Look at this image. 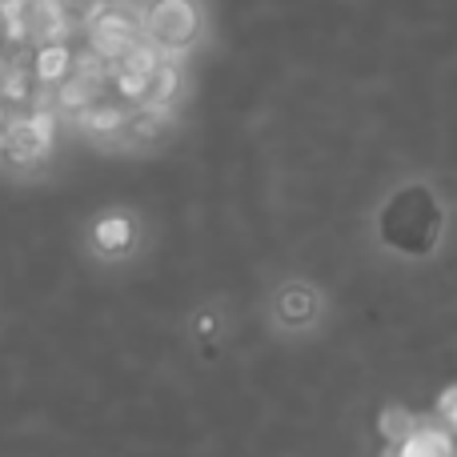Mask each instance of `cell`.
<instances>
[{
  "label": "cell",
  "mask_w": 457,
  "mask_h": 457,
  "mask_svg": "<svg viewBox=\"0 0 457 457\" xmlns=\"http://www.w3.org/2000/svg\"><path fill=\"white\" fill-rule=\"evenodd\" d=\"M145 40L169 53H181L193 45L201 29V16L193 8V0H157L153 8H145Z\"/></svg>",
  "instance_id": "6da1fadb"
},
{
  "label": "cell",
  "mask_w": 457,
  "mask_h": 457,
  "mask_svg": "<svg viewBox=\"0 0 457 457\" xmlns=\"http://www.w3.org/2000/svg\"><path fill=\"white\" fill-rule=\"evenodd\" d=\"M141 21L129 12H120V8H109L104 4L101 12L88 21V45H93L96 56H104L109 64H117L120 56L129 53L133 45H141Z\"/></svg>",
  "instance_id": "7a4b0ae2"
},
{
  "label": "cell",
  "mask_w": 457,
  "mask_h": 457,
  "mask_svg": "<svg viewBox=\"0 0 457 457\" xmlns=\"http://www.w3.org/2000/svg\"><path fill=\"white\" fill-rule=\"evenodd\" d=\"M53 145V112H29V117L8 125V149L4 157L12 165H32L37 157H45V149Z\"/></svg>",
  "instance_id": "3957f363"
},
{
  "label": "cell",
  "mask_w": 457,
  "mask_h": 457,
  "mask_svg": "<svg viewBox=\"0 0 457 457\" xmlns=\"http://www.w3.org/2000/svg\"><path fill=\"white\" fill-rule=\"evenodd\" d=\"M397 457H457V434L442 421H421L402 445Z\"/></svg>",
  "instance_id": "277c9868"
},
{
  "label": "cell",
  "mask_w": 457,
  "mask_h": 457,
  "mask_svg": "<svg viewBox=\"0 0 457 457\" xmlns=\"http://www.w3.org/2000/svg\"><path fill=\"white\" fill-rule=\"evenodd\" d=\"M72 69H77V56H72V48L64 45V40H48V45L37 48V64H32V72H37L40 85H61Z\"/></svg>",
  "instance_id": "5b68a950"
},
{
  "label": "cell",
  "mask_w": 457,
  "mask_h": 457,
  "mask_svg": "<svg viewBox=\"0 0 457 457\" xmlns=\"http://www.w3.org/2000/svg\"><path fill=\"white\" fill-rule=\"evenodd\" d=\"M418 426H421L418 413H413L410 405H397V402L386 405V410H381V418H378V434H381V442H386V445H402Z\"/></svg>",
  "instance_id": "8992f818"
},
{
  "label": "cell",
  "mask_w": 457,
  "mask_h": 457,
  "mask_svg": "<svg viewBox=\"0 0 457 457\" xmlns=\"http://www.w3.org/2000/svg\"><path fill=\"white\" fill-rule=\"evenodd\" d=\"M77 120L88 129V133H117L120 125H125V109H117V104H101L93 101L88 109L77 112Z\"/></svg>",
  "instance_id": "52a82bcc"
},
{
  "label": "cell",
  "mask_w": 457,
  "mask_h": 457,
  "mask_svg": "<svg viewBox=\"0 0 457 457\" xmlns=\"http://www.w3.org/2000/svg\"><path fill=\"white\" fill-rule=\"evenodd\" d=\"M177 85H181V72H177L173 61H161L149 77V93H145V104H169L177 96Z\"/></svg>",
  "instance_id": "ba28073f"
},
{
  "label": "cell",
  "mask_w": 457,
  "mask_h": 457,
  "mask_svg": "<svg viewBox=\"0 0 457 457\" xmlns=\"http://www.w3.org/2000/svg\"><path fill=\"white\" fill-rule=\"evenodd\" d=\"M129 237H133V228H129L125 217H109V221L96 225V245L104 253H120L129 245Z\"/></svg>",
  "instance_id": "9c48e42d"
},
{
  "label": "cell",
  "mask_w": 457,
  "mask_h": 457,
  "mask_svg": "<svg viewBox=\"0 0 457 457\" xmlns=\"http://www.w3.org/2000/svg\"><path fill=\"white\" fill-rule=\"evenodd\" d=\"M434 413H437V421H442V426H450L453 434H457V381L442 389V397H437Z\"/></svg>",
  "instance_id": "30bf717a"
},
{
  "label": "cell",
  "mask_w": 457,
  "mask_h": 457,
  "mask_svg": "<svg viewBox=\"0 0 457 457\" xmlns=\"http://www.w3.org/2000/svg\"><path fill=\"white\" fill-rule=\"evenodd\" d=\"M4 149H8V129L0 125V157H4Z\"/></svg>",
  "instance_id": "8fae6325"
},
{
  "label": "cell",
  "mask_w": 457,
  "mask_h": 457,
  "mask_svg": "<svg viewBox=\"0 0 457 457\" xmlns=\"http://www.w3.org/2000/svg\"><path fill=\"white\" fill-rule=\"evenodd\" d=\"M0 112H4V101H0Z\"/></svg>",
  "instance_id": "7c38bea8"
}]
</instances>
